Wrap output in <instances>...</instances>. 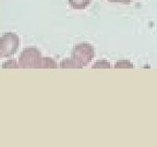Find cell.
<instances>
[{
  "label": "cell",
  "mask_w": 157,
  "mask_h": 147,
  "mask_svg": "<svg viewBox=\"0 0 157 147\" xmlns=\"http://www.w3.org/2000/svg\"><path fill=\"white\" fill-rule=\"evenodd\" d=\"M19 64H17V60H14V59H11V60H8V61H6L5 63H3V66H2V68L3 69H17V68H19Z\"/></svg>",
  "instance_id": "7"
},
{
  "label": "cell",
  "mask_w": 157,
  "mask_h": 147,
  "mask_svg": "<svg viewBox=\"0 0 157 147\" xmlns=\"http://www.w3.org/2000/svg\"><path fill=\"white\" fill-rule=\"evenodd\" d=\"M40 52L37 50L36 48L29 47V48H25L19 58V66L22 69H33L37 68L38 63L40 61Z\"/></svg>",
  "instance_id": "3"
},
{
  "label": "cell",
  "mask_w": 157,
  "mask_h": 147,
  "mask_svg": "<svg viewBox=\"0 0 157 147\" xmlns=\"http://www.w3.org/2000/svg\"><path fill=\"white\" fill-rule=\"evenodd\" d=\"M60 66L61 68H78V66L75 63V61H74L73 59H64L63 61L61 62V64H60Z\"/></svg>",
  "instance_id": "6"
},
{
  "label": "cell",
  "mask_w": 157,
  "mask_h": 147,
  "mask_svg": "<svg viewBox=\"0 0 157 147\" xmlns=\"http://www.w3.org/2000/svg\"><path fill=\"white\" fill-rule=\"evenodd\" d=\"M19 48V37L14 33H5L0 39V57L7 58L17 52Z\"/></svg>",
  "instance_id": "2"
},
{
  "label": "cell",
  "mask_w": 157,
  "mask_h": 147,
  "mask_svg": "<svg viewBox=\"0 0 157 147\" xmlns=\"http://www.w3.org/2000/svg\"><path fill=\"white\" fill-rule=\"evenodd\" d=\"M56 62L50 58H42L37 68H56Z\"/></svg>",
  "instance_id": "5"
},
{
  "label": "cell",
  "mask_w": 157,
  "mask_h": 147,
  "mask_svg": "<svg viewBox=\"0 0 157 147\" xmlns=\"http://www.w3.org/2000/svg\"><path fill=\"white\" fill-rule=\"evenodd\" d=\"M94 57V49L91 45L88 44H80L76 45L72 50V59L75 63L78 66V68H83L87 66L88 62Z\"/></svg>",
  "instance_id": "1"
},
{
  "label": "cell",
  "mask_w": 157,
  "mask_h": 147,
  "mask_svg": "<svg viewBox=\"0 0 157 147\" xmlns=\"http://www.w3.org/2000/svg\"><path fill=\"white\" fill-rule=\"evenodd\" d=\"M70 6H71L73 9L76 10H82L84 8H86L90 2H91V0H68Z\"/></svg>",
  "instance_id": "4"
}]
</instances>
